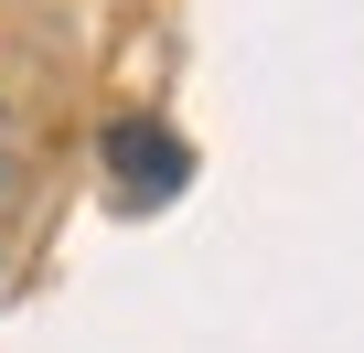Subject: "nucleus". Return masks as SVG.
I'll use <instances>...</instances> for the list:
<instances>
[{"label":"nucleus","mask_w":364,"mask_h":353,"mask_svg":"<svg viewBox=\"0 0 364 353\" xmlns=\"http://www.w3.org/2000/svg\"><path fill=\"white\" fill-rule=\"evenodd\" d=\"M107 171H129V193H171L182 183V139L150 129V118H118L107 129Z\"/></svg>","instance_id":"obj_1"}]
</instances>
